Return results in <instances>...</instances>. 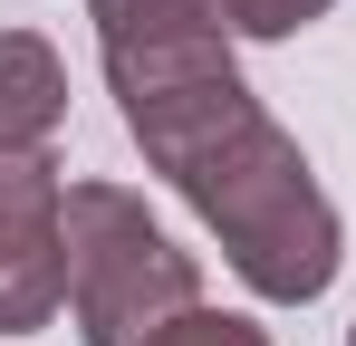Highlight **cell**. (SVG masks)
I'll return each instance as SVG.
<instances>
[{
	"label": "cell",
	"mask_w": 356,
	"mask_h": 346,
	"mask_svg": "<svg viewBox=\"0 0 356 346\" xmlns=\"http://www.w3.org/2000/svg\"><path fill=\"white\" fill-rule=\"evenodd\" d=\"M67 125V58L39 29H0V154H49Z\"/></svg>",
	"instance_id": "obj_4"
},
{
	"label": "cell",
	"mask_w": 356,
	"mask_h": 346,
	"mask_svg": "<svg viewBox=\"0 0 356 346\" xmlns=\"http://www.w3.org/2000/svg\"><path fill=\"white\" fill-rule=\"evenodd\" d=\"M337 0H222V19H232V39H298L308 19H327Z\"/></svg>",
	"instance_id": "obj_7"
},
{
	"label": "cell",
	"mask_w": 356,
	"mask_h": 346,
	"mask_svg": "<svg viewBox=\"0 0 356 346\" xmlns=\"http://www.w3.org/2000/svg\"><path fill=\"white\" fill-rule=\"evenodd\" d=\"M347 346H356V327H347Z\"/></svg>",
	"instance_id": "obj_8"
},
{
	"label": "cell",
	"mask_w": 356,
	"mask_h": 346,
	"mask_svg": "<svg viewBox=\"0 0 356 346\" xmlns=\"http://www.w3.org/2000/svg\"><path fill=\"white\" fill-rule=\"evenodd\" d=\"M67 308V183L49 154H0V337Z\"/></svg>",
	"instance_id": "obj_3"
},
{
	"label": "cell",
	"mask_w": 356,
	"mask_h": 346,
	"mask_svg": "<svg viewBox=\"0 0 356 346\" xmlns=\"http://www.w3.org/2000/svg\"><path fill=\"white\" fill-rule=\"evenodd\" d=\"M106 97H116L135 154L193 202V222L222 240L232 279L270 308L327 298L347 260V222L327 202L298 135L241 87L232 29H154V39H106Z\"/></svg>",
	"instance_id": "obj_1"
},
{
	"label": "cell",
	"mask_w": 356,
	"mask_h": 346,
	"mask_svg": "<svg viewBox=\"0 0 356 346\" xmlns=\"http://www.w3.org/2000/svg\"><path fill=\"white\" fill-rule=\"evenodd\" d=\"M145 346H270V327L241 318V308H183V318H164Z\"/></svg>",
	"instance_id": "obj_6"
},
{
	"label": "cell",
	"mask_w": 356,
	"mask_h": 346,
	"mask_svg": "<svg viewBox=\"0 0 356 346\" xmlns=\"http://www.w3.org/2000/svg\"><path fill=\"white\" fill-rule=\"evenodd\" d=\"M87 19H97V49H106V39H154V29H212L222 0H87Z\"/></svg>",
	"instance_id": "obj_5"
},
{
	"label": "cell",
	"mask_w": 356,
	"mask_h": 346,
	"mask_svg": "<svg viewBox=\"0 0 356 346\" xmlns=\"http://www.w3.org/2000/svg\"><path fill=\"white\" fill-rule=\"evenodd\" d=\"M202 308V260L125 183H67V318L87 346H145L164 318Z\"/></svg>",
	"instance_id": "obj_2"
}]
</instances>
